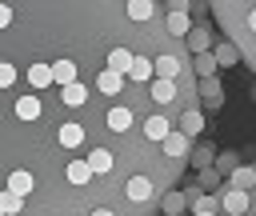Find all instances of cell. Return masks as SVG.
<instances>
[{
  "label": "cell",
  "instance_id": "obj_1",
  "mask_svg": "<svg viewBox=\"0 0 256 216\" xmlns=\"http://www.w3.org/2000/svg\"><path fill=\"white\" fill-rule=\"evenodd\" d=\"M156 32L164 16L132 20L128 0H0V188L24 196V216H88L68 164L92 152H116L128 176L148 172L160 196L184 176V160H168L144 132L164 108L152 80L136 84L116 68L100 80H56L68 52Z\"/></svg>",
  "mask_w": 256,
  "mask_h": 216
},
{
  "label": "cell",
  "instance_id": "obj_3",
  "mask_svg": "<svg viewBox=\"0 0 256 216\" xmlns=\"http://www.w3.org/2000/svg\"><path fill=\"white\" fill-rule=\"evenodd\" d=\"M248 208H252V192H244V188H232V184L220 192V212H224V216H244Z\"/></svg>",
  "mask_w": 256,
  "mask_h": 216
},
{
  "label": "cell",
  "instance_id": "obj_16",
  "mask_svg": "<svg viewBox=\"0 0 256 216\" xmlns=\"http://www.w3.org/2000/svg\"><path fill=\"white\" fill-rule=\"evenodd\" d=\"M236 164H240V160H236V152H216V160H212V168H216L220 176H228Z\"/></svg>",
  "mask_w": 256,
  "mask_h": 216
},
{
  "label": "cell",
  "instance_id": "obj_15",
  "mask_svg": "<svg viewBox=\"0 0 256 216\" xmlns=\"http://www.w3.org/2000/svg\"><path fill=\"white\" fill-rule=\"evenodd\" d=\"M188 204H192V212H220V196H204V192H196Z\"/></svg>",
  "mask_w": 256,
  "mask_h": 216
},
{
  "label": "cell",
  "instance_id": "obj_10",
  "mask_svg": "<svg viewBox=\"0 0 256 216\" xmlns=\"http://www.w3.org/2000/svg\"><path fill=\"white\" fill-rule=\"evenodd\" d=\"M128 12H132V20H156V16H164L156 8V0H128Z\"/></svg>",
  "mask_w": 256,
  "mask_h": 216
},
{
  "label": "cell",
  "instance_id": "obj_13",
  "mask_svg": "<svg viewBox=\"0 0 256 216\" xmlns=\"http://www.w3.org/2000/svg\"><path fill=\"white\" fill-rule=\"evenodd\" d=\"M184 204H188L184 192H164V196H160V212H164V216H180Z\"/></svg>",
  "mask_w": 256,
  "mask_h": 216
},
{
  "label": "cell",
  "instance_id": "obj_12",
  "mask_svg": "<svg viewBox=\"0 0 256 216\" xmlns=\"http://www.w3.org/2000/svg\"><path fill=\"white\" fill-rule=\"evenodd\" d=\"M200 96L216 108V104H224V92H220V80L216 76H200Z\"/></svg>",
  "mask_w": 256,
  "mask_h": 216
},
{
  "label": "cell",
  "instance_id": "obj_17",
  "mask_svg": "<svg viewBox=\"0 0 256 216\" xmlns=\"http://www.w3.org/2000/svg\"><path fill=\"white\" fill-rule=\"evenodd\" d=\"M196 180H200V188H216V184H220L224 176H220L216 168H200V176H196Z\"/></svg>",
  "mask_w": 256,
  "mask_h": 216
},
{
  "label": "cell",
  "instance_id": "obj_9",
  "mask_svg": "<svg viewBox=\"0 0 256 216\" xmlns=\"http://www.w3.org/2000/svg\"><path fill=\"white\" fill-rule=\"evenodd\" d=\"M184 40H188V52H208V48H212V32H208V24H196Z\"/></svg>",
  "mask_w": 256,
  "mask_h": 216
},
{
  "label": "cell",
  "instance_id": "obj_8",
  "mask_svg": "<svg viewBox=\"0 0 256 216\" xmlns=\"http://www.w3.org/2000/svg\"><path fill=\"white\" fill-rule=\"evenodd\" d=\"M228 184H232V188L252 192V188H256V168H252V164H236V168L228 172Z\"/></svg>",
  "mask_w": 256,
  "mask_h": 216
},
{
  "label": "cell",
  "instance_id": "obj_20",
  "mask_svg": "<svg viewBox=\"0 0 256 216\" xmlns=\"http://www.w3.org/2000/svg\"><path fill=\"white\" fill-rule=\"evenodd\" d=\"M192 216H216V212H192Z\"/></svg>",
  "mask_w": 256,
  "mask_h": 216
},
{
  "label": "cell",
  "instance_id": "obj_18",
  "mask_svg": "<svg viewBox=\"0 0 256 216\" xmlns=\"http://www.w3.org/2000/svg\"><path fill=\"white\" fill-rule=\"evenodd\" d=\"M168 12H192V0H168Z\"/></svg>",
  "mask_w": 256,
  "mask_h": 216
},
{
  "label": "cell",
  "instance_id": "obj_14",
  "mask_svg": "<svg viewBox=\"0 0 256 216\" xmlns=\"http://www.w3.org/2000/svg\"><path fill=\"white\" fill-rule=\"evenodd\" d=\"M216 152H220V148H212V144H200V148H192V168H212Z\"/></svg>",
  "mask_w": 256,
  "mask_h": 216
},
{
  "label": "cell",
  "instance_id": "obj_11",
  "mask_svg": "<svg viewBox=\"0 0 256 216\" xmlns=\"http://www.w3.org/2000/svg\"><path fill=\"white\" fill-rule=\"evenodd\" d=\"M216 68H220V64H216L212 52H192V72H196V76H216Z\"/></svg>",
  "mask_w": 256,
  "mask_h": 216
},
{
  "label": "cell",
  "instance_id": "obj_2",
  "mask_svg": "<svg viewBox=\"0 0 256 216\" xmlns=\"http://www.w3.org/2000/svg\"><path fill=\"white\" fill-rule=\"evenodd\" d=\"M208 8H212V16H216V24L224 28V36H232V32L240 28V20L256 8V0H208Z\"/></svg>",
  "mask_w": 256,
  "mask_h": 216
},
{
  "label": "cell",
  "instance_id": "obj_6",
  "mask_svg": "<svg viewBox=\"0 0 256 216\" xmlns=\"http://www.w3.org/2000/svg\"><path fill=\"white\" fill-rule=\"evenodd\" d=\"M164 28H168V36L184 40L192 32V12H164Z\"/></svg>",
  "mask_w": 256,
  "mask_h": 216
},
{
  "label": "cell",
  "instance_id": "obj_5",
  "mask_svg": "<svg viewBox=\"0 0 256 216\" xmlns=\"http://www.w3.org/2000/svg\"><path fill=\"white\" fill-rule=\"evenodd\" d=\"M176 128H180V132H188V136H200V132H204V112H200L196 104L180 108V116H176Z\"/></svg>",
  "mask_w": 256,
  "mask_h": 216
},
{
  "label": "cell",
  "instance_id": "obj_4",
  "mask_svg": "<svg viewBox=\"0 0 256 216\" xmlns=\"http://www.w3.org/2000/svg\"><path fill=\"white\" fill-rule=\"evenodd\" d=\"M188 152H192V136H188V132H180V128H172V132L164 136V156H168V160H184V164H188Z\"/></svg>",
  "mask_w": 256,
  "mask_h": 216
},
{
  "label": "cell",
  "instance_id": "obj_19",
  "mask_svg": "<svg viewBox=\"0 0 256 216\" xmlns=\"http://www.w3.org/2000/svg\"><path fill=\"white\" fill-rule=\"evenodd\" d=\"M92 216H120L112 204H100V208H92Z\"/></svg>",
  "mask_w": 256,
  "mask_h": 216
},
{
  "label": "cell",
  "instance_id": "obj_7",
  "mask_svg": "<svg viewBox=\"0 0 256 216\" xmlns=\"http://www.w3.org/2000/svg\"><path fill=\"white\" fill-rule=\"evenodd\" d=\"M212 56H216V64H220V68H232V64H240V60H244V52H240V44H236V40H220V44L212 48Z\"/></svg>",
  "mask_w": 256,
  "mask_h": 216
}]
</instances>
